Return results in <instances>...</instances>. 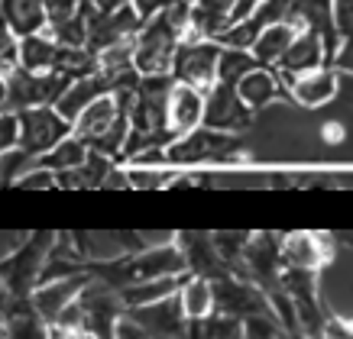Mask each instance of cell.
Masks as SVG:
<instances>
[{
  "label": "cell",
  "instance_id": "obj_27",
  "mask_svg": "<svg viewBox=\"0 0 353 339\" xmlns=\"http://www.w3.org/2000/svg\"><path fill=\"white\" fill-rule=\"evenodd\" d=\"M85 159H88V146L78 136H68V139H62L59 146L49 149L46 155H39V159H36V168H46V171H52V175H59V171L81 168Z\"/></svg>",
  "mask_w": 353,
  "mask_h": 339
},
{
  "label": "cell",
  "instance_id": "obj_5",
  "mask_svg": "<svg viewBox=\"0 0 353 339\" xmlns=\"http://www.w3.org/2000/svg\"><path fill=\"white\" fill-rule=\"evenodd\" d=\"M72 87V81L59 72H17L7 74V107L26 110V107H55L59 97Z\"/></svg>",
  "mask_w": 353,
  "mask_h": 339
},
{
  "label": "cell",
  "instance_id": "obj_15",
  "mask_svg": "<svg viewBox=\"0 0 353 339\" xmlns=\"http://www.w3.org/2000/svg\"><path fill=\"white\" fill-rule=\"evenodd\" d=\"M179 252L185 259V272L198 278H208V281H217V278L230 275V268L221 262V255L214 252V243H211V233H179Z\"/></svg>",
  "mask_w": 353,
  "mask_h": 339
},
{
  "label": "cell",
  "instance_id": "obj_6",
  "mask_svg": "<svg viewBox=\"0 0 353 339\" xmlns=\"http://www.w3.org/2000/svg\"><path fill=\"white\" fill-rule=\"evenodd\" d=\"M217 58H221V45L214 39H201V43H179L175 58H172V81L188 85L194 91L208 94L217 85Z\"/></svg>",
  "mask_w": 353,
  "mask_h": 339
},
{
  "label": "cell",
  "instance_id": "obj_35",
  "mask_svg": "<svg viewBox=\"0 0 353 339\" xmlns=\"http://www.w3.org/2000/svg\"><path fill=\"white\" fill-rule=\"evenodd\" d=\"M20 62H17V36L10 32V26L3 23L0 17V74H3V81H7V74L17 72Z\"/></svg>",
  "mask_w": 353,
  "mask_h": 339
},
{
  "label": "cell",
  "instance_id": "obj_19",
  "mask_svg": "<svg viewBox=\"0 0 353 339\" xmlns=\"http://www.w3.org/2000/svg\"><path fill=\"white\" fill-rule=\"evenodd\" d=\"M321 65H324V49H321V43H318V36L299 26V36L292 39L289 52L279 58L276 74H279V78H292V74L311 72V68H321ZM324 68H327V65H324Z\"/></svg>",
  "mask_w": 353,
  "mask_h": 339
},
{
  "label": "cell",
  "instance_id": "obj_25",
  "mask_svg": "<svg viewBox=\"0 0 353 339\" xmlns=\"http://www.w3.org/2000/svg\"><path fill=\"white\" fill-rule=\"evenodd\" d=\"M179 304L188 323H201L214 314V297H211V281L198 275H188L179 287Z\"/></svg>",
  "mask_w": 353,
  "mask_h": 339
},
{
  "label": "cell",
  "instance_id": "obj_3",
  "mask_svg": "<svg viewBox=\"0 0 353 339\" xmlns=\"http://www.w3.org/2000/svg\"><path fill=\"white\" fill-rule=\"evenodd\" d=\"M52 243H55V233H32L30 243L20 245L10 259L0 262V275L7 281V291L13 297H30L36 281H39V272H43L46 259L52 252Z\"/></svg>",
  "mask_w": 353,
  "mask_h": 339
},
{
  "label": "cell",
  "instance_id": "obj_31",
  "mask_svg": "<svg viewBox=\"0 0 353 339\" xmlns=\"http://www.w3.org/2000/svg\"><path fill=\"white\" fill-rule=\"evenodd\" d=\"M250 236H253V233H240V230H217V233H211L214 252L221 255V262H224L230 272H234V265L240 262V255H243L246 243H250Z\"/></svg>",
  "mask_w": 353,
  "mask_h": 339
},
{
  "label": "cell",
  "instance_id": "obj_23",
  "mask_svg": "<svg viewBox=\"0 0 353 339\" xmlns=\"http://www.w3.org/2000/svg\"><path fill=\"white\" fill-rule=\"evenodd\" d=\"M299 36V26L292 20H282V23H272V26H266V30L256 36V43H253V49H250V55L256 58L263 68H276L279 58L289 52L292 39Z\"/></svg>",
  "mask_w": 353,
  "mask_h": 339
},
{
  "label": "cell",
  "instance_id": "obj_11",
  "mask_svg": "<svg viewBox=\"0 0 353 339\" xmlns=\"http://www.w3.org/2000/svg\"><path fill=\"white\" fill-rule=\"evenodd\" d=\"M282 265L285 268H305V272H321L334 259V245L327 233H289L279 243Z\"/></svg>",
  "mask_w": 353,
  "mask_h": 339
},
{
  "label": "cell",
  "instance_id": "obj_7",
  "mask_svg": "<svg viewBox=\"0 0 353 339\" xmlns=\"http://www.w3.org/2000/svg\"><path fill=\"white\" fill-rule=\"evenodd\" d=\"M256 113L236 97V91L230 85H214L208 94H204V117L201 127L217 129V133H230V136H240L243 129L253 127Z\"/></svg>",
  "mask_w": 353,
  "mask_h": 339
},
{
  "label": "cell",
  "instance_id": "obj_4",
  "mask_svg": "<svg viewBox=\"0 0 353 339\" xmlns=\"http://www.w3.org/2000/svg\"><path fill=\"white\" fill-rule=\"evenodd\" d=\"M20 120V142L17 149H23L26 155L39 159L52 146H59L62 139L72 136V123L55 110V107H26V110H13Z\"/></svg>",
  "mask_w": 353,
  "mask_h": 339
},
{
  "label": "cell",
  "instance_id": "obj_20",
  "mask_svg": "<svg viewBox=\"0 0 353 339\" xmlns=\"http://www.w3.org/2000/svg\"><path fill=\"white\" fill-rule=\"evenodd\" d=\"M3 339H49V323H46L26 297H17L13 304H7L3 314Z\"/></svg>",
  "mask_w": 353,
  "mask_h": 339
},
{
  "label": "cell",
  "instance_id": "obj_26",
  "mask_svg": "<svg viewBox=\"0 0 353 339\" xmlns=\"http://www.w3.org/2000/svg\"><path fill=\"white\" fill-rule=\"evenodd\" d=\"M55 49H59V43L52 36L32 32V36L17 39V62H20L23 72H52Z\"/></svg>",
  "mask_w": 353,
  "mask_h": 339
},
{
  "label": "cell",
  "instance_id": "obj_44",
  "mask_svg": "<svg viewBox=\"0 0 353 339\" xmlns=\"http://www.w3.org/2000/svg\"><path fill=\"white\" fill-rule=\"evenodd\" d=\"M101 13H114V10H123V7H130L133 0H91Z\"/></svg>",
  "mask_w": 353,
  "mask_h": 339
},
{
  "label": "cell",
  "instance_id": "obj_13",
  "mask_svg": "<svg viewBox=\"0 0 353 339\" xmlns=\"http://www.w3.org/2000/svg\"><path fill=\"white\" fill-rule=\"evenodd\" d=\"M91 275L81 272V275H72V278H59V281H46V285H36L30 294V304L32 310L46 320V323H55L59 314H62L68 304H75L81 291L88 287Z\"/></svg>",
  "mask_w": 353,
  "mask_h": 339
},
{
  "label": "cell",
  "instance_id": "obj_8",
  "mask_svg": "<svg viewBox=\"0 0 353 339\" xmlns=\"http://www.w3.org/2000/svg\"><path fill=\"white\" fill-rule=\"evenodd\" d=\"M279 243H282V236H276V233H253L243 249V255H240V265H243L246 278H250L263 294H269V291L279 287V275H282Z\"/></svg>",
  "mask_w": 353,
  "mask_h": 339
},
{
  "label": "cell",
  "instance_id": "obj_33",
  "mask_svg": "<svg viewBox=\"0 0 353 339\" xmlns=\"http://www.w3.org/2000/svg\"><path fill=\"white\" fill-rule=\"evenodd\" d=\"M198 329H201V339H243V320L230 314H211L198 323Z\"/></svg>",
  "mask_w": 353,
  "mask_h": 339
},
{
  "label": "cell",
  "instance_id": "obj_37",
  "mask_svg": "<svg viewBox=\"0 0 353 339\" xmlns=\"http://www.w3.org/2000/svg\"><path fill=\"white\" fill-rule=\"evenodd\" d=\"M17 142H20V120L13 110H7V113H0V152L13 149Z\"/></svg>",
  "mask_w": 353,
  "mask_h": 339
},
{
  "label": "cell",
  "instance_id": "obj_1",
  "mask_svg": "<svg viewBox=\"0 0 353 339\" xmlns=\"http://www.w3.org/2000/svg\"><path fill=\"white\" fill-rule=\"evenodd\" d=\"M188 20V3H175L172 10L156 13L133 36V68L139 78L169 74L175 49L182 43V30Z\"/></svg>",
  "mask_w": 353,
  "mask_h": 339
},
{
  "label": "cell",
  "instance_id": "obj_21",
  "mask_svg": "<svg viewBox=\"0 0 353 339\" xmlns=\"http://www.w3.org/2000/svg\"><path fill=\"white\" fill-rule=\"evenodd\" d=\"M104 94H114V81L104 78V74H91V78H81V81H72V87L59 97L55 110H59L68 123H75L78 113H81L91 100H97V97H104Z\"/></svg>",
  "mask_w": 353,
  "mask_h": 339
},
{
  "label": "cell",
  "instance_id": "obj_16",
  "mask_svg": "<svg viewBox=\"0 0 353 339\" xmlns=\"http://www.w3.org/2000/svg\"><path fill=\"white\" fill-rule=\"evenodd\" d=\"M285 81V91H289V100L301 107H324L331 104L334 94H337V72L334 68H311V72L292 74V78H282Z\"/></svg>",
  "mask_w": 353,
  "mask_h": 339
},
{
  "label": "cell",
  "instance_id": "obj_38",
  "mask_svg": "<svg viewBox=\"0 0 353 339\" xmlns=\"http://www.w3.org/2000/svg\"><path fill=\"white\" fill-rule=\"evenodd\" d=\"M334 23H337L341 39H350L353 36V0H334Z\"/></svg>",
  "mask_w": 353,
  "mask_h": 339
},
{
  "label": "cell",
  "instance_id": "obj_42",
  "mask_svg": "<svg viewBox=\"0 0 353 339\" xmlns=\"http://www.w3.org/2000/svg\"><path fill=\"white\" fill-rule=\"evenodd\" d=\"M114 339H152V336L143 327H137V323L123 314V317L117 320V333H114Z\"/></svg>",
  "mask_w": 353,
  "mask_h": 339
},
{
  "label": "cell",
  "instance_id": "obj_49",
  "mask_svg": "<svg viewBox=\"0 0 353 339\" xmlns=\"http://www.w3.org/2000/svg\"><path fill=\"white\" fill-rule=\"evenodd\" d=\"M0 339H3V336H0Z\"/></svg>",
  "mask_w": 353,
  "mask_h": 339
},
{
  "label": "cell",
  "instance_id": "obj_12",
  "mask_svg": "<svg viewBox=\"0 0 353 339\" xmlns=\"http://www.w3.org/2000/svg\"><path fill=\"white\" fill-rule=\"evenodd\" d=\"M127 317L143 327L150 333L152 339H185L188 336V320L182 314V304H179V294L165 297L159 304H150V307H137V310H127Z\"/></svg>",
  "mask_w": 353,
  "mask_h": 339
},
{
  "label": "cell",
  "instance_id": "obj_36",
  "mask_svg": "<svg viewBox=\"0 0 353 339\" xmlns=\"http://www.w3.org/2000/svg\"><path fill=\"white\" fill-rule=\"evenodd\" d=\"M289 10H292V0H263L250 17H256V20L263 23V30H266V26H272V23L289 20Z\"/></svg>",
  "mask_w": 353,
  "mask_h": 339
},
{
  "label": "cell",
  "instance_id": "obj_47",
  "mask_svg": "<svg viewBox=\"0 0 353 339\" xmlns=\"http://www.w3.org/2000/svg\"><path fill=\"white\" fill-rule=\"evenodd\" d=\"M185 3H194V0H185Z\"/></svg>",
  "mask_w": 353,
  "mask_h": 339
},
{
  "label": "cell",
  "instance_id": "obj_2",
  "mask_svg": "<svg viewBox=\"0 0 353 339\" xmlns=\"http://www.w3.org/2000/svg\"><path fill=\"white\" fill-rule=\"evenodd\" d=\"M240 136L230 133H217V129L198 127L192 133H185L182 139H175L165 146V162L172 165H204V162H236L240 152Z\"/></svg>",
  "mask_w": 353,
  "mask_h": 339
},
{
  "label": "cell",
  "instance_id": "obj_17",
  "mask_svg": "<svg viewBox=\"0 0 353 339\" xmlns=\"http://www.w3.org/2000/svg\"><path fill=\"white\" fill-rule=\"evenodd\" d=\"M46 30L59 45L85 49L88 32L81 20V0H46Z\"/></svg>",
  "mask_w": 353,
  "mask_h": 339
},
{
  "label": "cell",
  "instance_id": "obj_14",
  "mask_svg": "<svg viewBox=\"0 0 353 339\" xmlns=\"http://www.w3.org/2000/svg\"><path fill=\"white\" fill-rule=\"evenodd\" d=\"M201 117H204V94L175 81L169 91V100H165V133H169V139L175 142L185 133L198 129Z\"/></svg>",
  "mask_w": 353,
  "mask_h": 339
},
{
  "label": "cell",
  "instance_id": "obj_32",
  "mask_svg": "<svg viewBox=\"0 0 353 339\" xmlns=\"http://www.w3.org/2000/svg\"><path fill=\"white\" fill-rule=\"evenodd\" d=\"M32 168H36V159L26 155L23 149L13 146V149H7V152H0V188H13V184Z\"/></svg>",
  "mask_w": 353,
  "mask_h": 339
},
{
  "label": "cell",
  "instance_id": "obj_22",
  "mask_svg": "<svg viewBox=\"0 0 353 339\" xmlns=\"http://www.w3.org/2000/svg\"><path fill=\"white\" fill-rule=\"evenodd\" d=\"M0 17L17 39L46 30V0H0Z\"/></svg>",
  "mask_w": 353,
  "mask_h": 339
},
{
  "label": "cell",
  "instance_id": "obj_10",
  "mask_svg": "<svg viewBox=\"0 0 353 339\" xmlns=\"http://www.w3.org/2000/svg\"><path fill=\"white\" fill-rule=\"evenodd\" d=\"M289 20L318 36V43L324 49V65L331 68L334 55L343 43L341 32H337V23H334V0H292Z\"/></svg>",
  "mask_w": 353,
  "mask_h": 339
},
{
  "label": "cell",
  "instance_id": "obj_29",
  "mask_svg": "<svg viewBox=\"0 0 353 339\" xmlns=\"http://www.w3.org/2000/svg\"><path fill=\"white\" fill-rule=\"evenodd\" d=\"M253 68H263V65H259L250 52H240V49H221V58H217V85L236 87V81H240L243 74H250Z\"/></svg>",
  "mask_w": 353,
  "mask_h": 339
},
{
  "label": "cell",
  "instance_id": "obj_9",
  "mask_svg": "<svg viewBox=\"0 0 353 339\" xmlns=\"http://www.w3.org/2000/svg\"><path fill=\"white\" fill-rule=\"evenodd\" d=\"M211 297H214V314H230V317H253V314H272L269 297L259 291L253 281H240L234 272L211 281Z\"/></svg>",
  "mask_w": 353,
  "mask_h": 339
},
{
  "label": "cell",
  "instance_id": "obj_34",
  "mask_svg": "<svg viewBox=\"0 0 353 339\" xmlns=\"http://www.w3.org/2000/svg\"><path fill=\"white\" fill-rule=\"evenodd\" d=\"M282 327H279L276 314H253L243 317V339H279Z\"/></svg>",
  "mask_w": 353,
  "mask_h": 339
},
{
  "label": "cell",
  "instance_id": "obj_45",
  "mask_svg": "<svg viewBox=\"0 0 353 339\" xmlns=\"http://www.w3.org/2000/svg\"><path fill=\"white\" fill-rule=\"evenodd\" d=\"M7 104V81H3V74H0V107Z\"/></svg>",
  "mask_w": 353,
  "mask_h": 339
},
{
  "label": "cell",
  "instance_id": "obj_28",
  "mask_svg": "<svg viewBox=\"0 0 353 339\" xmlns=\"http://www.w3.org/2000/svg\"><path fill=\"white\" fill-rule=\"evenodd\" d=\"M52 72L65 74L68 81H81L97 74V55H91L88 49H72V45H59L52 58Z\"/></svg>",
  "mask_w": 353,
  "mask_h": 339
},
{
  "label": "cell",
  "instance_id": "obj_30",
  "mask_svg": "<svg viewBox=\"0 0 353 339\" xmlns=\"http://www.w3.org/2000/svg\"><path fill=\"white\" fill-rule=\"evenodd\" d=\"M259 32H263V23H259L256 17H246V20L230 23L227 30L217 32L214 43L221 45V49H240V52H250Z\"/></svg>",
  "mask_w": 353,
  "mask_h": 339
},
{
  "label": "cell",
  "instance_id": "obj_18",
  "mask_svg": "<svg viewBox=\"0 0 353 339\" xmlns=\"http://www.w3.org/2000/svg\"><path fill=\"white\" fill-rule=\"evenodd\" d=\"M234 91L253 113L266 110V107L276 104V100H289V91L282 85V78L276 74V68H253L250 74H243V78L236 81Z\"/></svg>",
  "mask_w": 353,
  "mask_h": 339
},
{
  "label": "cell",
  "instance_id": "obj_43",
  "mask_svg": "<svg viewBox=\"0 0 353 339\" xmlns=\"http://www.w3.org/2000/svg\"><path fill=\"white\" fill-rule=\"evenodd\" d=\"M49 339H94L88 329H65V327H49Z\"/></svg>",
  "mask_w": 353,
  "mask_h": 339
},
{
  "label": "cell",
  "instance_id": "obj_24",
  "mask_svg": "<svg viewBox=\"0 0 353 339\" xmlns=\"http://www.w3.org/2000/svg\"><path fill=\"white\" fill-rule=\"evenodd\" d=\"M188 275H165V278H150V281H137L120 291V304L123 310H137V307H150V304H159L165 297L179 294V287Z\"/></svg>",
  "mask_w": 353,
  "mask_h": 339
},
{
  "label": "cell",
  "instance_id": "obj_40",
  "mask_svg": "<svg viewBox=\"0 0 353 339\" xmlns=\"http://www.w3.org/2000/svg\"><path fill=\"white\" fill-rule=\"evenodd\" d=\"M17 188H55V175L46 168H32L17 181Z\"/></svg>",
  "mask_w": 353,
  "mask_h": 339
},
{
  "label": "cell",
  "instance_id": "obj_41",
  "mask_svg": "<svg viewBox=\"0 0 353 339\" xmlns=\"http://www.w3.org/2000/svg\"><path fill=\"white\" fill-rule=\"evenodd\" d=\"M331 68L337 74H353V36L341 43V49H337V55H334Z\"/></svg>",
  "mask_w": 353,
  "mask_h": 339
},
{
  "label": "cell",
  "instance_id": "obj_46",
  "mask_svg": "<svg viewBox=\"0 0 353 339\" xmlns=\"http://www.w3.org/2000/svg\"><path fill=\"white\" fill-rule=\"evenodd\" d=\"M3 314H7V304H3V300H0V320H3Z\"/></svg>",
  "mask_w": 353,
  "mask_h": 339
},
{
  "label": "cell",
  "instance_id": "obj_48",
  "mask_svg": "<svg viewBox=\"0 0 353 339\" xmlns=\"http://www.w3.org/2000/svg\"><path fill=\"white\" fill-rule=\"evenodd\" d=\"M162 339H169V336H162Z\"/></svg>",
  "mask_w": 353,
  "mask_h": 339
},
{
  "label": "cell",
  "instance_id": "obj_39",
  "mask_svg": "<svg viewBox=\"0 0 353 339\" xmlns=\"http://www.w3.org/2000/svg\"><path fill=\"white\" fill-rule=\"evenodd\" d=\"M175 3H185V0H133V10H137V17L143 23L146 20H152L156 13H162V10H172Z\"/></svg>",
  "mask_w": 353,
  "mask_h": 339
}]
</instances>
